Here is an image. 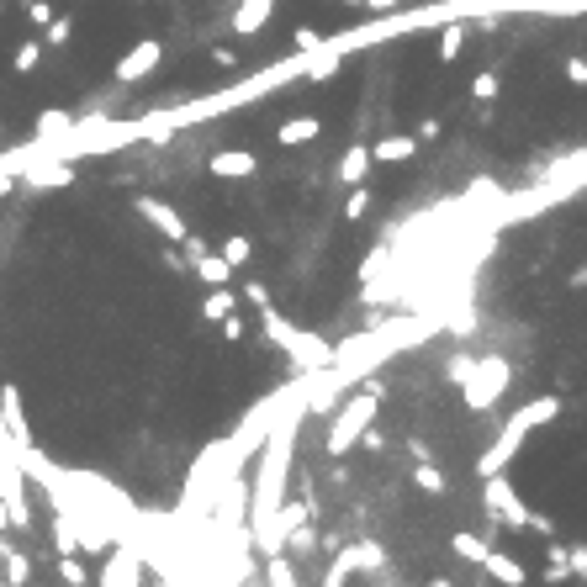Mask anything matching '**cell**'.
Wrapping results in <instances>:
<instances>
[{"label":"cell","instance_id":"cell-9","mask_svg":"<svg viewBox=\"0 0 587 587\" xmlns=\"http://www.w3.org/2000/svg\"><path fill=\"white\" fill-rule=\"evenodd\" d=\"M482 566H487V572L498 577V582L524 587V566H519V561H508V556H498V550H487V561H482Z\"/></svg>","mask_w":587,"mask_h":587},{"label":"cell","instance_id":"cell-13","mask_svg":"<svg viewBox=\"0 0 587 587\" xmlns=\"http://www.w3.org/2000/svg\"><path fill=\"white\" fill-rule=\"evenodd\" d=\"M471 101H482V106L498 101V69H482V75L471 80Z\"/></svg>","mask_w":587,"mask_h":587},{"label":"cell","instance_id":"cell-7","mask_svg":"<svg viewBox=\"0 0 587 587\" xmlns=\"http://www.w3.org/2000/svg\"><path fill=\"white\" fill-rule=\"evenodd\" d=\"M270 6H275V0H244V6H238V16H233V27H238V32H260V27L270 22Z\"/></svg>","mask_w":587,"mask_h":587},{"label":"cell","instance_id":"cell-14","mask_svg":"<svg viewBox=\"0 0 587 587\" xmlns=\"http://www.w3.org/2000/svg\"><path fill=\"white\" fill-rule=\"evenodd\" d=\"M413 482L424 487V492H445V471H439V466H418Z\"/></svg>","mask_w":587,"mask_h":587},{"label":"cell","instance_id":"cell-19","mask_svg":"<svg viewBox=\"0 0 587 587\" xmlns=\"http://www.w3.org/2000/svg\"><path fill=\"white\" fill-rule=\"evenodd\" d=\"M566 80H572V85H587V59H577V53H572V59H566Z\"/></svg>","mask_w":587,"mask_h":587},{"label":"cell","instance_id":"cell-21","mask_svg":"<svg viewBox=\"0 0 587 587\" xmlns=\"http://www.w3.org/2000/svg\"><path fill=\"white\" fill-rule=\"evenodd\" d=\"M228 260H233V265L249 260V238H233V244H228Z\"/></svg>","mask_w":587,"mask_h":587},{"label":"cell","instance_id":"cell-18","mask_svg":"<svg viewBox=\"0 0 587 587\" xmlns=\"http://www.w3.org/2000/svg\"><path fill=\"white\" fill-rule=\"evenodd\" d=\"M27 16H32L38 27H48V22H53V6H48V0H27Z\"/></svg>","mask_w":587,"mask_h":587},{"label":"cell","instance_id":"cell-12","mask_svg":"<svg viewBox=\"0 0 587 587\" xmlns=\"http://www.w3.org/2000/svg\"><path fill=\"white\" fill-rule=\"evenodd\" d=\"M212 175H254V154H217Z\"/></svg>","mask_w":587,"mask_h":587},{"label":"cell","instance_id":"cell-3","mask_svg":"<svg viewBox=\"0 0 587 587\" xmlns=\"http://www.w3.org/2000/svg\"><path fill=\"white\" fill-rule=\"evenodd\" d=\"M508 381V365L503 360H482V365H471V376H466V402L471 408H492L498 402V387Z\"/></svg>","mask_w":587,"mask_h":587},{"label":"cell","instance_id":"cell-5","mask_svg":"<svg viewBox=\"0 0 587 587\" xmlns=\"http://www.w3.org/2000/svg\"><path fill=\"white\" fill-rule=\"evenodd\" d=\"M487 503H492V508H498V513H508V519H503V524H529V513H524V503H519V498H513V487H508V482H498V476H492V482H487Z\"/></svg>","mask_w":587,"mask_h":587},{"label":"cell","instance_id":"cell-1","mask_svg":"<svg viewBox=\"0 0 587 587\" xmlns=\"http://www.w3.org/2000/svg\"><path fill=\"white\" fill-rule=\"evenodd\" d=\"M556 408H561V402H556V397H540V402H535V408H524V413H519V418H513V424L503 429V439H498V445H492V455H487V461H482V471H487V476H492V471H498V466L508 461V455H513V450H519V439H524V429H535V424H540V418H556Z\"/></svg>","mask_w":587,"mask_h":587},{"label":"cell","instance_id":"cell-11","mask_svg":"<svg viewBox=\"0 0 587 587\" xmlns=\"http://www.w3.org/2000/svg\"><path fill=\"white\" fill-rule=\"evenodd\" d=\"M365 170H371V149H360V143H355V149L339 159V180H350V186H360Z\"/></svg>","mask_w":587,"mask_h":587},{"label":"cell","instance_id":"cell-10","mask_svg":"<svg viewBox=\"0 0 587 587\" xmlns=\"http://www.w3.org/2000/svg\"><path fill=\"white\" fill-rule=\"evenodd\" d=\"M461 48H466V22H450L445 32H439V53H434V59L450 64V59H461Z\"/></svg>","mask_w":587,"mask_h":587},{"label":"cell","instance_id":"cell-23","mask_svg":"<svg viewBox=\"0 0 587 587\" xmlns=\"http://www.w3.org/2000/svg\"><path fill=\"white\" fill-rule=\"evenodd\" d=\"M572 286H587V265H582V270H572Z\"/></svg>","mask_w":587,"mask_h":587},{"label":"cell","instance_id":"cell-20","mask_svg":"<svg viewBox=\"0 0 587 587\" xmlns=\"http://www.w3.org/2000/svg\"><path fill=\"white\" fill-rule=\"evenodd\" d=\"M418 143H434L439 138V117H429V122H418V133H413Z\"/></svg>","mask_w":587,"mask_h":587},{"label":"cell","instance_id":"cell-8","mask_svg":"<svg viewBox=\"0 0 587 587\" xmlns=\"http://www.w3.org/2000/svg\"><path fill=\"white\" fill-rule=\"evenodd\" d=\"M418 154V138H381L376 149H371V159H381V164H402V159H413Z\"/></svg>","mask_w":587,"mask_h":587},{"label":"cell","instance_id":"cell-6","mask_svg":"<svg viewBox=\"0 0 587 587\" xmlns=\"http://www.w3.org/2000/svg\"><path fill=\"white\" fill-rule=\"evenodd\" d=\"M318 133H323V122H318V117H291V122H286L275 138H281L286 149H297V143H313Z\"/></svg>","mask_w":587,"mask_h":587},{"label":"cell","instance_id":"cell-24","mask_svg":"<svg viewBox=\"0 0 587 587\" xmlns=\"http://www.w3.org/2000/svg\"><path fill=\"white\" fill-rule=\"evenodd\" d=\"M344 6H365V0H344Z\"/></svg>","mask_w":587,"mask_h":587},{"label":"cell","instance_id":"cell-22","mask_svg":"<svg viewBox=\"0 0 587 587\" xmlns=\"http://www.w3.org/2000/svg\"><path fill=\"white\" fill-rule=\"evenodd\" d=\"M365 6H371V11H392L397 0H365Z\"/></svg>","mask_w":587,"mask_h":587},{"label":"cell","instance_id":"cell-15","mask_svg":"<svg viewBox=\"0 0 587 587\" xmlns=\"http://www.w3.org/2000/svg\"><path fill=\"white\" fill-rule=\"evenodd\" d=\"M455 556H466V561H487V545L476 540V535H455Z\"/></svg>","mask_w":587,"mask_h":587},{"label":"cell","instance_id":"cell-4","mask_svg":"<svg viewBox=\"0 0 587 587\" xmlns=\"http://www.w3.org/2000/svg\"><path fill=\"white\" fill-rule=\"evenodd\" d=\"M159 59H164V48H159V43H138V48L117 64V80H143Z\"/></svg>","mask_w":587,"mask_h":587},{"label":"cell","instance_id":"cell-2","mask_svg":"<svg viewBox=\"0 0 587 587\" xmlns=\"http://www.w3.org/2000/svg\"><path fill=\"white\" fill-rule=\"evenodd\" d=\"M376 402H381V392H360V397L350 402V408H344V413L334 418V429H328V450H334V455H339V450H350L355 439H360V429L371 424Z\"/></svg>","mask_w":587,"mask_h":587},{"label":"cell","instance_id":"cell-16","mask_svg":"<svg viewBox=\"0 0 587 587\" xmlns=\"http://www.w3.org/2000/svg\"><path fill=\"white\" fill-rule=\"evenodd\" d=\"M365 207H371V191L360 186V191H355L350 201H344V217H350V223H355V217H365Z\"/></svg>","mask_w":587,"mask_h":587},{"label":"cell","instance_id":"cell-17","mask_svg":"<svg viewBox=\"0 0 587 587\" xmlns=\"http://www.w3.org/2000/svg\"><path fill=\"white\" fill-rule=\"evenodd\" d=\"M38 59H43L38 43H22V48H16V69H38Z\"/></svg>","mask_w":587,"mask_h":587}]
</instances>
